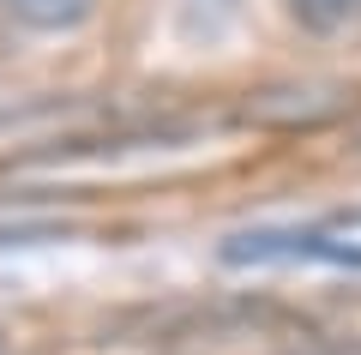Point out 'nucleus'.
I'll list each match as a JSON object with an SVG mask.
<instances>
[{
	"label": "nucleus",
	"instance_id": "nucleus-1",
	"mask_svg": "<svg viewBox=\"0 0 361 355\" xmlns=\"http://www.w3.org/2000/svg\"><path fill=\"white\" fill-rule=\"evenodd\" d=\"M229 265H337L361 271V241L343 229H241L223 241Z\"/></svg>",
	"mask_w": 361,
	"mask_h": 355
},
{
	"label": "nucleus",
	"instance_id": "nucleus-2",
	"mask_svg": "<svg viewBox=\"0 0 361 355\" xmlns=\"http://www.w3.org/2000/svg\"><path fill=\"white\" fill-rule=\"evenodd\" d=\"M6 6H13V18L30 25V30H73V25L90 18L97 0H6Z\"/></svg>",
	"mask_w": 361,
	"mask_h": 355
},
{
	"label": "nucleus",
	"instance_id": "nucleus-3",
	"mask_svg": "<svg viewBox=\"0 0 361 355\" xmlns=\"http://www.w3.org/2000/svg\"><path fill=\"white\" fill-rule=\"evenodd\" d=\"M289 6H295V18L313 25V30H343V25L361 18V0H289Z\"/></svg>",
	"mask_w": 361,
	"mask_h": 355
}]
</instances>
